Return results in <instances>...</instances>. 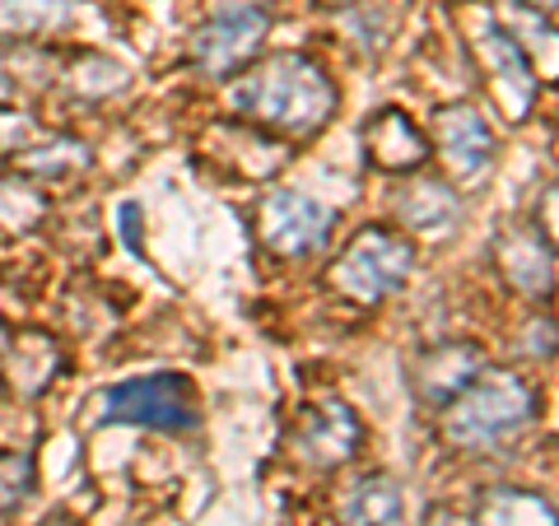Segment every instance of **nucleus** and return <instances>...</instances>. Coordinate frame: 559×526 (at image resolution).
Instances as JSON below:
<instances>
[{"label":"nucleus","instance_id":"nucleus-1","mask_svg":"<svg viewBox=\"0 0 559 526\" xmlns=\"http://www.w3.org/2000/svg\"><path fill=\"white\" fill-rule=\"evenodd\" d=\"M336 84L326 70L304 57V51H280V57L261 61L248 80L238 84L234 108L252 121V127L271 135H318L331 117H336Z\"/></svg>","mask_w":559,"mask_h":526},{"label":"nucleus","instance_id":"nucleus-2","mask_svg":"<svg viewBox=\"0 0 559 526\" xmlns=\"http://www.w3.org/2000/svg\"><path fill=\"white\" fill-rule=\"evenodd\" d=\"M439 415L452 447H495L536 419V387L503 368H480Z\"/></svg>","mask_w":559,"mask_h":526},{"label":"nucleus","instance_id":"nucleus-3","mask_svg":"<svg viewBox=\"0 0 559 526\" xmlns=\"http://www.w3.org/2000/svg\"><path fill=\"white\" fill-rule=\"evenodd\" d=\"M415 271V248L396 229H359L345 242V252L331 261L326 285L355 298V303H382L388 294H396Z\"/></svg>","mask_w":559,"mask_h":526},{"label":"nucleus","instance_id":"nucleus-4","mask_svg":"<svg viewBox=\"0 0 559 526\" xmlns=\"http://www.w3.org/2000/svg\"><path fill=\"white\" fill-rule=\"evenodd\" d=\"M103 425H140V429H159V433H187L201 425L197 392L182 373H145L131 382L103 392L98 401Z\"/></svg>","mask_w":559,"mask_h":526},{"label":"nucleus","instance_id":"nucleus-5","mask_svg":"<svg viewBox=\"0 0 559 526\" xmlns=\"http://www.w3.org/2000/svg\"><path fill=\"white\" fill-rule=\"evenodd\" d=\"M471 51H476V61L485 65L489 89H495L503 117L522 121L540 94V75L527 61V51L509 38V28H503L495 14H471Z\"/></svg>","mask_w":559,"mask_h":526},{"label":"nucleus","instance_id":"nucleus-6","mask_svg":"<svg viewBox=\"0 0 559 526\" xmlns=\"http://www.w3.org/2000/svg\"><path fill=\"white\" fill-rule=\"evenodd\" d=\"M271 33V10L266 5H219L215 20H205L191 38V65L205 80H229L234 70H242Z\"/></svg>","mask_w":559,"mask_h":526},{"label":"nucleus","instance_id":"nucleus-7","mask_svg":"<svg viewBox=\"0 0 559 526\" xmlns=\"http://www.w3.org/2000/svg\"><path fill=\"white\" fill-rule=\"evenodd\" d=\"M331 224H336V215H331L322 201L304 196V191H289V187L266 191L257 205L261 248L275 252V256H289V261L322 252L326 238H331Z\"/></svg>","mask_w":559,"mask_h":526},{"label":"nucleus","instance_id":"nucleus-8","mask_svg":"<svg viewBox=\"0 0 559 526\" xmlns=\"http://www.w3.org/2000/svg\"><path fill=\"white\" fill-rule=\"evenodd\" d=\"M359 438H364L359 415L349 410L345 401L322 396L304 410L299 429H294V452H299V462L318 466V470H336L359 452Z\"/></svg>","mask_w":559,"mask_h":526},{"label":"nucleus","instance_id":"nucleus-9","mask_svg":"<svg viewBox=\"0 0 559 526\" xmlns=\"http://www.w3.org/2000/svg\"><path fill=\"white\" fill-rule=\"evenodd\" d=\"M433 150L452 168V178H476L495 164V131L471 103H448L433 112Z\"/></svg>","mask_w":559,"mask_h":526},{"label":"nucleus","instance_id":"nucleus-10","mask_svg":"<svg viewBox=\"0 0 559 526\" xmlns=\"http://www.w3.org/2000/svg\"><path fill=\"white\" fill-rule=\"evenodd\" d=\"M480 368H485V355H480V345H471V340H443V345L425 349L419 363H415V396H419V406L443 410L448 401L480 373Z\"/></svg>","mask_w":559,"mask_h":526},{"label":"nucleus","instance_id":"nucleus-11","mask_svg":"<svg viewBox=\"0 0 559 526\" xmlns=\"http://www.w3.org/2000/svg\"><path fill=\"white\" fill-rule=\"evenodd\" d=\"M359 140H364L369 164L382 168V172H415L419 164L429 159L425 131H419L401 108H378L369 121H364Z\"/></svg>","mask_w":559,"mask_h":526},{"label":"nucleus","instance_id":"nucleus-12","mask_svg":"<svg viewBox=\"0 0 559 526\" xmlns=\"http://www.w3.org/2000/svg\"><path fill=\"white\" fill-rule=\"evenodd\" d=\"M61 368H66V355H61L57 336H47V331H20V336L5 345V355H0L5 387L24 401L43 396L51 382L61 378Z\"/></svg>","mask_w":559,"mask_h":526},{"label":"nucleus","instance_id":"nucleus-13","mask_svg":"<svg viewBox=\"0 0 559 526\" xmlns=\"http://www.w3.org/2000/svg\"><path fill=\"white\" fill-rule=\"evenodd\" d=\"M392 210L415 238H429V242L448 238L462 224V196L439 178H411L396 191Z\"/></svg>","mask_w":559,"mask_h":526},{"label":"nucleus","instance_id":"nucleus-14","mask_svg":"<svg viewBox=\"0 0 559 526\" xmlns=\"http://www.w3.org/2000/svg\"><path fill=\"white\" fill-rule=\"evenodd\" d=\"M499 271L518 294L550 298V289H555V242L540 238V229L503 234L499 238Z\"/></svg>","mask_w":559,"mask_h":526},{"label":"nucleus","instance_id":"nucleus-15","mask_svg":"<svg viewBox=\"0 0 559 526\" xmlns=\"http://www.w3.org/2000/svg\"><path fill=\"white\" fill-rule=\"evenodd\" d=\"M341 526H406V494L392 476H364L341 494Z\"/></svg>","mask_w":559,"mask_h":526},{"label":"nucleus","instance_id":"nucleus-16","mask_svg":"<svg viewBox=\"0 0 559 526\" xmlns=\"http://www.w3.org/2000/svg\"><path fill=\"white\" fill-rule=\"evenodd\" d=\"M471 526H555V503L532 489H489L471 513Z\"/></svg>","mask_w":559,"mask_h":526},{"label":"nucleus","instance_id":"nucleus-17","mask_svg":"<svg viewBox=\"0 0 559 526\" xmlns=\"http://www.w3.org/2000/svg\"><path fill=\"white\" fill-rule=\"evenodd\" d=\"M90 164H94V154L80 140H47V145H24L14 154V168L28 182H66V178H80Z\"/></svg>","mask_w":559,"mask_h":526},{"label":"nucleus","instance_id":"nucleus-18","mask_svg":"<svg viewBox=\"0 0 559 526\" xmlns=\"http://www.w3.org/2000/svg\"><path fill=\"white\" fill-rule=\"evenodd\" d=\"M80 0H0V33L5 38H43L70 24Z\"/></svg>","mask_w":559,"mask_h":526},{"label":"nucleus","instance_id":"nucleus-19","mask_svg":"<svg viewBox=\"0 0 559 526\" xmlns=\"http://www.w3.org/2000/svg\"><path fill=\"white\" fill-rule=\"evenodd\" d=\"M495 20L509 28V38L527 51L532 65L540 61V51H546V65L555 70V24H550L546 10H532V5H522V0H503Z\"/></svg>","mask_w":559,"mask_h":526},{"label":"nucleus","instance_id":"nucleus-20","mask_svg":"<svg viewBox=\"0 0 559 526\" xmlns=\"http://www.w3.org/2000/svg\"><path fill=\"white\" fill-rule=\"evenodd\" d=\"M38 485V462L33 452H0V517L20 513Z\"/></svg>","mask_w":559,"mask_h":526},{"label":"nucleus","instance_id":"nucleus-21","mask_svg":"<svg viewBox=\"0 0 559 526\" xmlns=\"http://www.w3.org/2000/svg\"><path fill=\"white\" fill-rule=\"evenodd\" d=\"M66 80L75 84L80 94H90V98H108L117 89H127V65L112 61V57H80L75 65L66 70Z\"/></svg>","mask_w":559,"mask_h":526},{"label":"nucleus","instance_id":"nucleus-22","mask_svg":"<svg viewBox=\"0 0 559 526\" xmlns=\"http://www.w3.org/2000/svg\"><path fill=\"white\" fill-rule=\"evenodd\" d=\"M28 140H33V121L20 117V112H5V108H0V150H5V154H20Z\"/></svg>","mask_w":559,"mask_h":526},{"label":"nucleus","instance_id":"nucleus-23","mask_svg":"<svg viewBox=\"0 0 559 526\" xmlns=\"http://www.w3.org/2000/svg\"><path fill=\"white\" fill-rule=\"evenodd\" d=\"M527 355L532 359H550L555 355V322L550 318L527 322Z\"/></svg>","mask_w":559,"mask_h":526},{"label":"nucleus","instance_id":"nucleus-24","mask_svg":"<svg viewBox=\"0 0 559 526\" xmlns=\"http://www.w3.org/2000/svg\"><path fill=\"white\" fill-rule=\"evenodd\" d=\"M429 526H466V522H462V517H452V513H433Z\"/></svg>","mask_w":559,"mask_h":526},{"label":"nucleus","instance_id":"nucleus-25","mask_svg":"<svg viewBox=\"0 0 559 526\" xmlns=\"http://www.w3.org/2000/svg\"><path fill=\"white\" fill-rule=\"evenodd\" d=\"M522 5H532V10H546V14H550V10H555V0H522Z\"/></svg>","mask_w":559,"mask_h":526},{"label":"nucleus","instance_id":"nucleus-26","mask_svg":"<svg viewBox=\"0 0 559 526\" xmlns=\"http://www.w3.org/2000/svg\"><path fill=\"white\" fill-rule=\"evenodd\" d=\"M43 526H75V522H70V517H47Z\"/></svg>","mask_w":559,"mask_h":526},{"label":"nucleus","instance_id":"nucleus-27","mask_svg":"<svg viewBox=\"0 0 559 526\" xmlns=\"http://www.w3.org/2000/svg\"><path fill=\"white\" fill-rule=\"evenodd\" d=\"M322 5H331V10H341V5H355V0H322Z\"/></svg>","mask_w":559,"mask_h":526}]
</instances>
